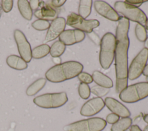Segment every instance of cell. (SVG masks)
Returning <instances> with one entry per match:
<instances>
[{
    "label": "cell",
    "instance_id": "1",
    "mask_svg": "<svg viewBox=\"0 0 148 131\" xmlns=\"http://www.w3.org/2000/svg\"><path fill=\"white\" fill-rule=\"evenodd\" d=\"M116 30V48L114 52L116 70V91L120 93L128 84V52L130 46L128 31L130 21L120 17Z\"/></svg>",
    "mask_w": 148,
    "mask_h": 131
},
{
    "label": "cell",
    "instance_id": "2",
    "mask_svg": "<svg viewBox=\"0 0 148 131\" xmlns=\"http://www.w3.org/2000/svg\"><path fill=\"white\" fill-rule=\"evenodd\" d=\"M83 69L81 63L70 61L52 66L46 72L45 76L50 82L60 83L76 77Z\"/></svg>",
    "mask_w": 148,
    "mask_h": 131
},
{
    "label": "cell",
    "instance_id": "3",
    "mask_svg": "<svg viewBox=\"0 0 148 131\" xmlns=\"http://www.w3.org/2000/svg\"><path fill=\"white\" fill-rule=\"evenodd\" d=\"M116 38L111 32L105 33L101 39L99 63L104 69H108L112 65L114 57Z\"/></svg>",
    "mask_w": 148,
    "mask_h": 131
},
{
    "label": "cell",
    "instance_id": "4",
    "mask_svg": "<svg viewBox=\"0 0 148 131\" xmlns=\"http://www.w3.org/2000/svg\"><path fill=\"white\" fill-rule=\"evenodd\" d=\"M148 96V83L142 82L127 87L120 92L119 98L124 102L135 103Z\"/></svg>",
    "mask_w": 148,
    "mask_h": 131
},
{
    "label": "cell",
    "instance_id": "5",
    "mask_svg": "<svg viewBox=\"0 0 148 131\" xmlns=\"http://www.w3.org/2000/svg\"><path fill=\"white\" fill-rule=\"evenodd\" d=\"M114 9L121 14L124 17L138 24H144L147 20L146 14L139 8L130 5L125 2L117 1L114 3Z\"/></svg>",
    "mask_w": 148,
    "mask_h": 131
},
{
    "label": "cell",
    "instance_id": "6",
    "mask_svg": "<svg viewBox=\"0 0 148 131\" xmlns=\"http://www.w3.org/2000/svg\"><path fill=\"white\" fill-rule=\"evenodd\" d=\"M106 126L103 119L93 117L78 121L64 127L65 131H102Z\"/></svg>",
    "mask_w": 148,
    "mask_h": 131
},
{
    "label": "cell",
    "instance_id": "7",
    "mask_svg": "<svg viewBox=\"0 0 148 131\" xmlns=\"http://www.w3.org/2000/svg\"><path fill=\"white\" fill-rule=\"evenodd\" d=\"M65 92L45 93L35 97L33 102L38 106L43 108H58L64 105L68 101Z\"/></svg>",
    "mask_w": 148,
    "mask_h": 131
},
{
    "label": "cell",
    "instance_id": "8",
    "mask_svg": "<svg viewBox=\"0 0 148 131\" xmlns=\"http://www.w3.org/2000/svg\"><path fill=\"white\" fill-rule=\"evenodd\" d=\"M66 24L82 32L90 33L99 25V22L95 19L86 20L75 13H71L67 17Z\"/></svg>",
    "mask_w": 148,
    "mask_h": 131
},
{
    "label": "cell",
    "instance_id": "9",
    "mask_svg": "<svg viewBox=\"0 0 148 131\" xmlns=\"http://www.w3.org/2000/svg\"><path fill=\"white\" fill-rule=\"evenodd\" d=\"M148 60V50L143 48L134 58L128 70V78L134 80L143 73Z\"/></svg>",
    "mask_w": 148,
    "mask_h": 131
},
{
    "label": "cell",
    "instance_id": "10",
    "mask_svg": "<svg viewBox=\"0 0 148 131\" xmlns=\"http://www.w3.org/2000/svg\"><path fill=\"white\" fill-rule=\"evenodd\" d=\"M14 38L20 57L27 63L29 62L32 59V50L24 33L19 29H16L14 31Z\"/></svg>",
    "mask_w": 148,
    "mask_h": 131
},
{
    "label": "cell",
    "instance_id": "11",
    "mask_svg": "<svg viewBox=\"0 0 148 131\" xmlns=\"http://www.w3.org/2000/svg\"><path fill=\"white\" fill-rule=\"evenodd\" d=\"M104 106L105 103L101 98H93L87 101L82 106L80 114L86 117L92 116L101 111Z\"/></svg>",
    "mask_w": 148,
    "mask_h": 131
},
{
    "label": "cell",
    "instance_id": "12",
    "mask_svg": "<svg viewBox=\"0 0 148 131\" xmlns=\"http://www.w3.org/2000/svg\"><path fill=\"white\" fill-rule=\"evenodd\" d=\"M65 25L66 20L64 17H58L53 20L48 28L45 42H50L59 37L60 34L64 31Z\"/></svg>",
    "mask_w": 148,
    "mask_h": 131
},
{
    "label": "cell",
    "instance_id": "13",
    "mask_svg": "<svg viewBox=\"0 0 148 131\" xmlns=\"http://www.w3.org/2000/svg\"><path fill=\"white\" fill-rule=\"evenodd\" d=\"M93 3L95 10L99 14L113 21L119 20L120 16L107 2L103 1H95Z\"/></svg>",
    "mask_w": 148,
    "mask_h": 131
},
{
    "label": "cell",
    "instance_id": "14",
    "mask_svg": "<svg viewBox=\"0 0 148 131\" xmlns=\"http://www.w3.org/2000/svg\"><path fill=\"white\" fill-rule=\"evenodd\" d=\"M85 38V33L77 29H67L64 31L59 36V40L65 46L73 45L81 42Z\"/></svg>",
    "mask_w": 148,
    "mask_h": 131
},
{
    "label": "cell",
    "instance_id": "15",
    "mask_svg": "<svg viewBox=\"0 0 148 131\" xmlns=\"http://www.w3.org/2000/svg\"><path fill=\"white\" fill-rule=\"evenodd\" d=\"M104 103L105 105H106L112 113H114L119 117L125 118L129 117L131 115L129 110L121 103L113 98H106Z\"/></svg>",
    "mask_w": 148,
    "mask_h": 131
},
{
    "label": "cell",
    "instance_id": "16",
    "mask_svg": "<svg viewBox=\"0 0 148 131\" xmlns=\"http://www.w3.org/2000/svg\"><path fill=\"white\" fill-rule=\"evenodd\" d=\"M39 9L36 10L34 15L36 17L44 20H53L57 18V13L54 9L48 4H45L43 1H40Z\"/></svg>",
    "mask_w": 148,
    "mask_h": 131
},
{
    "label": "cell",
    "instance_id": "17",
    "mask_svg": "<svg viewBox=\"0 0 148 131\" xmlns=\"http://www.w3.org/2000/svg\"><path fill=\"white\" fill-rule=\"evenodd\" d=\"M91 76L93 81L99 86L106 88H110L113 87V84L112 79L99 71H94Z\"/></svg>",
    "mask_w": 148,
    "mask_h": 131
},
{
    "label": "cell",
    "instance_id": "18",
    "mask_svg": "<svg viewBox=\"0 0 148 131\" xmlns=\"http://www.w3.org/2000/svg\"><path fill=\"white\" fill-rule=\"evenodd\" d=\"M8 65L12 69L21 70L28 67L27 63L20 57L16 55H10L6 58Z\"/></svg>",
    "mask_w": 148,
    "mask_h": 131
},
{
    "label": "cell",
    "instance_id": "19",
    "mask_svg": "<svg viewBox=\"0 0 148 131\" xmlns=\"http://www.w3.org/2000/svg\"><path fill=\"white\" fill-rule=\"evenodd\" d=\"M17 6L21 16L27 20H31L32 18L33 12L29 1L27 0H18Z\"/></svg>",
    "mask_w": 148,
    "mask_h": 131
},
{
    "label": "cell",
    "instance_id": "20",
    "mask_svg": "<svg viewBox=\"0 0 148 131\" xmlns=\"http://www.w3.org/2000/svg\"><path fill=\"white\" fill-rule=\"evenodd\" d=\"M46 79L45 78H40L35 80L27 89L26 94L28 96H34L39 92L45 85Z\"/></svg>",
    "mask_w": 148,
    "mask_h": 131
},
{
    "label": "cell",
    "instance_id": "21",
    "mask_svg": "<svg viewBox=\"0 0 148 131\" xmlns=\"http://www.w3.org/2000/svg\"><path fill=\"white\" fill-rule=\"evenodd\" d=\"M92 1L91 0H81L79 1L78 12L79 15L84 18L89 16L91 12Z\"/></svg>",
    "mask_w": 148,
    "mask_h": 131
},
{
    "label": "cell",
    "instance_id": "22",
    "mask_svg": "<svg viewBox=\"0 0 148 131\" xmlns=\"http://www.w3.org/2000/svg\"><path fill=\"white\" fill-rule=\"evenodd\" d=\"M132 122V119L130 117L122 118L112 125L110 130L111 131H125L131 127Z\"/></svg>",
    "mask_w": 148,
    "mask_h": 131
},
{
    "label": "cell",
    "instance_id": "23",
    "mask_svg": "<svg viewBox=\"0 0 148 131\" xmlns=\"http://www.w3.org/2000/svg\"><path fill=\"white\" fill-rule=\"evenodd\" d=\"M50 46L46 44H40L32 50V57L35 59L42 58L50 53Z\"/></svg>",
    "mask_w": 148,
    "mask_h": 131
},
{
    "label": "cell",
    "instance_id": "24",
    "mask_svg": "<svg viewBox=\"0 0 148 131\" xmlns=\"http://www.w3.org/2000/svg\"><path fill=\"white\" fill-rule=\"evenodd\" d=\"M65 45L60 40L56 41L50 48V54L53 58L60 57L65 51Z\"/></svg>",
    "mask_w": 148,
    "mask_h": 131
},
{
    "label": "cell",
    "instance_id": "25",
    "mask_svg": "<svg viewBox=\"0 0 148 131\" xmlns=\"http://www.w3.org/2000/svg\"><path fill=\"white\" fill-rule=\"evenodd\" d=\"M135 33L138 40L141 42H145L147 38L146 28L140 24H137L135 28Z\"/></svg>",
    "mask_w": 148,
    "mask_h": 131
},
{
    "label": "cell",
    "instance_id": "26",
    "mask_svg": "<svg viewBox=\"0 0 148 131\" xmlns=\"http://www.w3.org/2000/svg\"><path fill=\"white\" fill-rule=\"evenodd\" d=\"M109 88H106L99 85H94L90 88L91 92L98 98H101L106 95L109 92Z\"/></svg>",
    "mask_w": 148,
    "mask_h": 131
},
{
    "label": "cell",
    "instance_id": "27",
    "mask_svg": "<svg viewBox=\"0 0 148 131\" xmlns=\"http://www.w3.org/2000/svg\"><path fill=\"white\" fill-rule=\"evenodd\" d=\"M79 96L83 99H87L90 95V88L88 85L85 83H81L78 88Z\"/></svg>",
    "mask_w": 148,
    "mask_h": 131
},
{
    "label": "cell",
    "instance_id": "28",
    "mask_svg": "<svg viewBox=\"0 0 148 131\" xmlns=\"http://www.w3.org/2000/svg\"><path fill=\"white\" fill-rule=\"evenodd\" d=\"M50 23L47 20H37L32 23V27L38 31H45L49 28Z\"/></svg>",
    "mask_w": 148,
    "mask_h": 131
},
{
    "label": "cell",
    "instance_id": "29",
    "mask_svg": "<svg viewBox=\"0 0 148 131\" xmlns=\"http://www.w3.org/2000/svg\"><path fill=\"white\" fill-rule=\"evenodd\" d=\"M77 77L82 83L87 84H90L93 81L92 76L86 72H81L78 74Z\"/></svg>",
    "mask_w": 148,
    "mask_h": 131
},
{
    "label": "cell",
    "instance_id": "30",
    "mask_svg": "<svg viewBox=\"0 0 148 131\" xmlns=\"http://www.w3.org/2000/svg\"><path fill=\"white\" fill-rule=\"evenodd\" d=\"M13 5V1L12 0H2L1 1V7L5 13L9 12Z\"/></svg>",
    "mask_w": 148,
    "mask_h": 131
},
{
    "label": "cell",
    "instance_id": "31",
    "mask_svg": "<svg viewBox=\"0 0 148 131\" xmlns=\"http://www.w3.org/2000/svg\"><path fill=\"white\" fill-rule=\"evenodd\" d=\"M87 36L89 38V39L96 45L98 46L101 43V39L99 37V36L93 31H91L90 33H87Z\"/></svg>",
    "mask_w": 148,
    "mask_h": 131
},
{
    "label": "cell",
    "instance_id": "32",
    "mask_svg": "<svg viewBox=\"0 0 148 131\" xmlns=\"http://www.w3.org/2000/svg\"><path fill=\"white\" fill-rule=\"evenodd\" d=\"M119 116L114 113H110L107 115L106 122L110 124H114L119 120Z\"/></svg>",
    "mask_w": 148,
    "mask_h": 131
},
{
    "label": "cell",
    "instance_id": "33",
    "mask_svg": "<svg viewBox=\"0 0 148 131\" xmlns=\"http://www.w3.org/2000/svg\"><path fill=\"white\" fill-rule=\"evenodd\" d=\"M65 2V0H53L51 1V5L53 7L60 8L62 6Z\"/></svg>",
    "mask_w": 148,
    "mask_h": 131
},
{
    "label": "cell",
    "instance_id": "34",
    "mask_svg": "<svg viewBox=\"0 0 148 131\" xmlns=\"http://www.w3.org/2000/svg\"><path fill=\"white\" fill-rule=\"evenodd\" d=\"M125 2L130 4V5H134L135 6H136L135 5H136V7H138L139 5H140L142 3H143L146 1H141V0H139V1L138 0H136H136H135V1H134V0H132V1L131 0H127V1H125Z\"/></svg>",
    "mask_w": 148,
    "mask_h": 131
},
{
    "label": "cell",
    "instance_id": "35",
    "mask_svg": "<svg viewBox=\"0 0 148 131\" xmlns=\"http://www.w3.org/2000/svg\"><path fill=\"white\" fill-rule=\"evenodd\" d=\"M29 5L32 10H35L39 7L40 1H29Z\"/></svg>",
    "mask_w": 148,
    "mask_h": 131
},
{
    "label": "cell",
    "instance_id": "36",
    "mask_svg": "<svg viewBox=\"0 0 148 131\" xmlns=\"http://www.w3.org/2000/svg\"><path fill=\"white\" fill-rule=\"evenodd\" d=\"M130 130H131V131H142V130L140 129V128H139L138 125H136L131 126V127H130Z\"/></svg>",
    "mask_w": 148,
    "mask_h": 131
},
{
    "label": "cell",
    "instance_id": "37",
    "mask_svg": "<svg viewBox=\"0 0 148 131\" xmlns=\"http://www.w3.org/2000/svg\"><path fill=\"white\" fill-rule=\"evenodd\" d=\"M53 61L55 63H56L57 65H58V64H60V63H61V58H59V57H55V58H53Z\"/></svg>",
    "mask_w": 148,
    "mask_h": 131
},
{
    "label": "cell",
    "instance_id": "38",
    "mask_svg": "<svg viewBox=\"0 0 148 131\" xmlns=\"http://www.w3.org/2000/svg\"><path fill=\"white\" fill-rule=\"evenodd\" d=\"M143 74L146 77L148 76V64L146 65V66L144 68V70L143 71Z\"/></svg>",
    "mask_w": 148,
    "mask_h": 131
},
{
    "label": "cell",
    "instance_id": "39",
    "mask_svg": "<svg viewBox=\"0 0 148 131\" xmlns=\"http://www.w3.org/2000/svg\"><path fill=\"white\" fill-rule=\"evenodd\" d=\"M145 48L148 50V37H147L146 40L145 41Z\"/></svg>",
    "mask_w": 148,
    "mask_h": 131
},
{
    "label": "cell",
    "instance_id": "40",
    "mask_svg": "<svg viewBox=\"0 0 148 131\" xmlns=\"http://www.w3.org/2000/svg\"><path fill=\"white\" fill-rule=\"evenodd\" d=\"M143 119L145 121V122H146L147 123H148V114H146L144 117H143Z\"/></svg>",
    "mask_w": 148,
    "mask_h": 131
},
{
    "label": "cell",
    "instance_id": "41",
    "mask_svg": "<svg viewBox=\"0 0 148 131\" xmlns=\"http://www.w3.org/2000/svg\"><path fill=\"white\" fill-rule=\"evenodd\" d=\"M145 26H146V28L147 29H148V18H147V20H146V22L145 23Z\"/></svg>",
    "mask_w": 148,
    "mask_h": 131
},
{
    "label": "cell",
    "instance_id": "42",
    "mask_svg": "<svg viewBox=\"0 0 148 131\" xmlns=\"http://www.w3.org/2000/svg\"><path fill=\"white\" fill-rule=\"evenodd\" d=\"M143 131H148V125L145 127Z\"/></svg>",
    "mask_w": 148,
    "mask_h": 131
},
{
    "label": "cell",
    "instance_id": "43",
    "mask_svg": "<svg viewBox=\"0 0 148 131\" xmlns=\"http://www.w3.org/2000/svg\"><path fill=\"white\" fill-rule=\"evenodd\" d=\"M146 80L147 83H148V76H147V77H146Z\"/></svg>",
    "mask_w": 148,
    "mask_h": 131
},
{
    "label": "cell",
    "instance_id": "44",
    "mask_svg": "<svg viewBox=\"0 0 148 131\" xmlns=\"http://www.w3.org/2000/svg\"><path fill=\"white\" fill-rule=\"evenodd\" d=\"M125 131H131L130 130V129H127V130H125Z\"/></svg>",
    "mask_w": 148,
    "mask_h": 131
},
{
    "label": "cell",
    "instance_id": "45",
    "mask_svg": "<svg viewBox=\"0 0 148 131\" xmlns=\"http://www.w3.org/2000/svg\"><path fill=\"white\" fill-rule=\"evenodd\" d=\"M1 9H0V17H1Z\"/></svg>",
    "mask_w": 148,
    "mask_h": 131
}]
</instances>
